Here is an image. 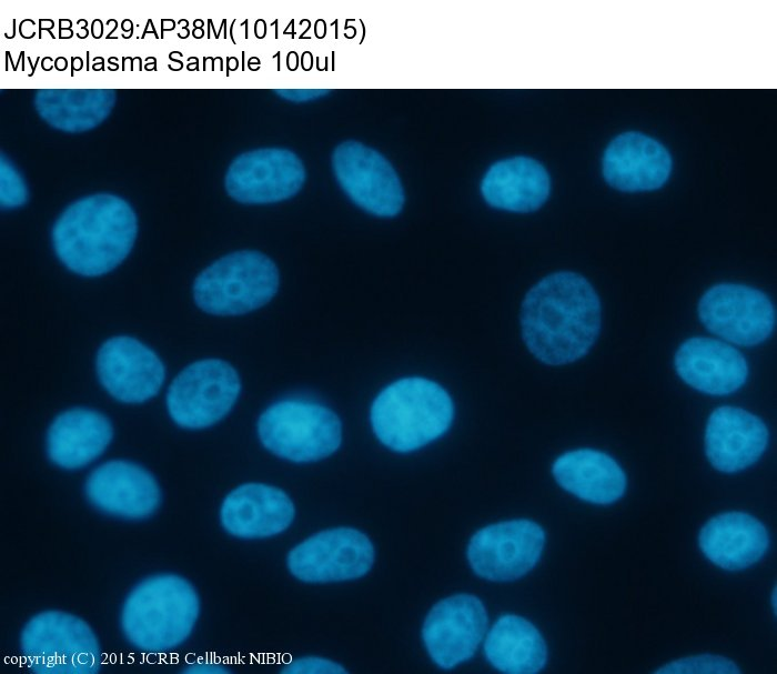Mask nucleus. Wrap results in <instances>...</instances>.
Wrapping results in <instances>:
<instances>
[{"mask_svg": "<svg viewBox=\"0 0 777 674\" xmlns=\"http://www.w3.org/2000/svg\"><path fill=\"white\" fill-rule=\"evenodd\" d=\"M549 188L545 168L526 157L496 162L482 182V193L487 203L514 212L538 209L548 198Z\"/></svg>", "mask_w": 777, "mask_h": 674, "instance_id": "obj_24", "label": "nucleus"}, {"mask_svg": "<svg viewBox=\"0 0 777 674\" xmlns=\"http://www.w3.org/2000/svg\"><path fill=\"white\" fill-rule=\"evenodd\" d=\"M294 514L293 502L282 490L262 483H246L226 495L220 520L231 535L263 539L286 530Z\"/></svg>", "mask_w": 777, "mask_h": 674, "instance_id": "obj_19", "label": "nucleus"}, {"mask_svg": "<svg viewBox=\"0 0 777 674\" xmlns=\"http://www.w3.org/2000/svg\"><path fill=\"white\" fill-rule=\"evenodd\" d=\"M332 168L341 188L363 210L384 218L402 210L401 181L376 150L356 141L342 142L332 153Z\"/></svg>", "mask_w": 777, "mask_h": 674, "instance_id": "obj_11", "label": "nucleus"}, {"mask_svg": "<svg viewBox=\"0 0 777 674\" xmlns=\"http://www.w3.org/2000/svg\"><path fill=\"white\" fill-rule=\"evenodd\" d=\"M703 325L723 340L743 346L760 344L775 326V309L758 289L737 283L709 288L698 302Z\"/></svg>", "mask_w": 777, "mask_h": 674, "instance_id": "obj_9", "label": "nucleus"}, {"mask_svg": "<svg viewBox=\"0 0 777 674\" xmlns=\"http://www.w3.org/2000/svg\"><path fill=\"white\" fill-rule=\"evenodd\" d=\"M768 439L767 426L758 416L724 405L715 409L707 420L705 453L716 470L735 473L757 462Z\"/></svg>", "mask_w": 777, "mask_h": 674, "instance_id": "obj_17", "label": "nucleus"}, {"mask_svg": "<svg viewBox=\"0 0 777 674\" xmlns=\"http://www.w3.org/2000/svg\"><path fill=\"white\" fill-rule=\"evenodd\" d=\"M282 99L305 102L322 98L330 93L327 89H279L274 91Z\"/></svg>", "mask_w": 777, "mask_h": 674, "instance_id": "obj_30", "label": "nucleus"}, {"mask_svg": "<svg viewBox=\"0 0 777 674\" xmlns=\"http://www.w3.org/2000/svg\"><path fill=\"white\" fill-rule=\"evenodd\" d=\"M199 611V596L185 579L154 575L140 582L125 598L121 628L135 648L162 653L189 637Z\"/></svg>", "mask_w": 777, "mask_h": 674, "instance_id": "obj_3", "label": "nucleus"}, {"mask_svg": "<svg viewBox=\"0 0 777 674\" xmlns=\"http://www.w3.org/2000/svg\"><path fill=\"white\" fill-rule=\"evenodd\" d=\"M373 562L372 542L352 527L319 532L297 544L287 555L290 572L307 583L359 579L370 571Z\"/></svg>", "mask_w": 777, "mask_h": 674, "instance_id": "obj_10", "label": "nucleus"}, {"mask_svg": "<svg viewBox=\"0 0 777 674\" xmlns=\"http://www.w3.org/2000/svg\"><path fill=\"white\" fill-rule=\"evenodd\" d=\"M281 673L285 674H344L342 665L323 657L307 656L284 664Z\"/></svg>", "mask_w": 777, "mask_h": 674, "instance_id": "obj_29", "label": "nucleus"}, {"mask_svg": "<svg viewBox=\"0 0 777 674\" xmlns=\"http://www.w3.org/2000/svg\"><path fill=\"white\" fill-rule=\"evenodd\" d=\"M261 443L273 454L307 463L327 457L342 442V424L329 408L311 402L283 400L259 418Z\"/></svg>", "mask_w": 777, "mask_h": 674, "instance_id": "obj_7", "label": "nucleus"}, {"mask_svg": "<svg viewBox=\"0 0 777 674\" xmlns=\"http://www.w3.org/2000/svg\"><path fill=\"white\" fill-rule=\"evenodd\" d=\"M280 276L275 263L254 250L226 254L194 280L196 305L214 315H241L265 305L276 293Z\"/></svg>", "mask_w": 777, "mask_h": 674, "instance_id": "obj_5", "label": "nucleus"}, {"mask_svg": "<svg viewBox=\"0 0 777 674\" xmlns=\"http://www.w3.org/2000/svg\"><path fill=\"white\" fill-rule=\"evenodd\" d=\"M84 491L95 509L127 520L152 515L161 502L154 476L141 465L123 460L95 467L87 479Z\"/></svg>", "mask_w": 777, "mask_h": 674, "instance_id": "obj_16", "label": "nucleus"}, {"mask_svg": "<svg viewBox=\"0 0 777 674\" xmlns=\"http://www.w3.org/2000/svg\"><path fill=\"white\" fill-rule=\"evenodd\" d=\"M137 233L132 207L118 195L99 193L67 207L52 227L51 240L58 259L70 271L99 276L128 256Z\"/></svg>", "mask_w": 777, "mask_h": 674, "instance_id": "obj_2", "label": "nucleus"}, {"mask_svg": "<svg viewBox=\"0 0 777 674\" xmlns=\"http://www.w3.org/2000/svg\"><path fill=\"white\" fill-rule=\"evenodd\" d=\"M545 533L529 520H512L488 525L476 532L467 547L473 571L490 581H513L529 572L538 562Z\"/></svg>", "mask_w": 777, "mask_h": 674, "instance_id": "obj_12", "label": "nucleus"}, {"mask_svg": "<svg viewBox=\"0 0 777 674\" xmlns=\"http://www.w3.org/2000/svg\"><path fill=\"white\" fill-rule=\"evenodd\" d=\"M113 437L109 419L92 409L73 408L59 414L47 433L49 459L65 470L81 469L99 457Z\"/></svg>", "mask_w": 777, "mask_h": 674, "instance_id": "obj_22", "label": "nucleus"}, {"mask_svg": "<svg viewBox=\"0 0 777 674\" xmlns=\"http://www.w3.org/2000/svg\"><path fill=\"white\" fill-rule=\"evenodd\" d=\"M95 369L102 386L124 403L150 400L158 394L165 376L158 354L125 335L110 338L100 346Z\"/></svg>", "mask_w": 777, "mask_h": 674, "instance_id": "obj_15", "label": "nucleus"}, {"mask_svg": "<svg viewBox=\"0 0 777 674\" xmlns=\"http://www.w3.org/2000/svg\"><path fill=\"white\" fill-rule=\"evenodd\" d=\"M20 646L27 666L36 674H95L100 670L95 634L70 613L34 615L21 632Z\"/></svg>", "mask_w": 777, "mask_h": 674, "instance_id": "obj_6", "label": "nucleus"}, {"mask_svg": "<svg viewBox=\"0 0 777 674\" xmlns=\"http://www.w3.org/2000/svg\"><path fill=\"white\" fill-rule=\"evenodd\" d=\"M522 338L529 352L548 365L583 358L601 330V302L581 274L561 271L537 282L521 308Z\"/></svg>", "mask_w": 777, "mask_h": 674, "instance_id": "obj_1", "label": "nucleus"}, {"mask_svg": "<svg viewBox=\"0 0 777 674\" xmlns=\"http://www.w3.org/2000/svg\"><path fill=\"white\" fill-rule=\"evenodd\" d=\"M305 178L304 165L294 152L268 148L238 155L226 171L224 185L238 202L265 204L295 195Z\"/></svg>", "mask_w": 777, "mask_h": 674, "instance_id": "obj_13", "label": "nucleus"}, {"mask_svg": "<svg viewBox=\"0 0 777 674\" xmlns=\"http://www.w3.org/2000/svg\"><path fill=\"white\" fill-rule=\"evenodd\" d=\"M182 672L186 674H224L231 671L219 662L199 658L186 664Z\"/></svg>", "mask_w": 777, "mask_h": 674, "instance_id": "obj_31", "label": "nucleus"}, {"mask_svg": "<svg viewBox=\"0 0 777 674\" xmlns=\"http://www.w3.org/2000/svg\"><path fill=\"white\" fill-rule=\"evenodd\" d=\"M556 482L569 493L594 504H610L625 492L626 475L608 454L579 449L566 452L553 463Z\"/></svg>", "mask_w": 777, "mask_h": 674, "instance_id": "obj_23", "label": "nucleus"}, {"mask_svg": "<svg viewBox=\"0 0 777 674\" xmlns=\"http://www.w3.org/2000/svg\"><path fill=\"white\" fill-rule=\"evenodd\" d=\"M486 626L487 614L480 598L457 594L432 607L422 637L432 660L443 668H452L473 656Z\"/></svg>", "mask_w": 777, "mask_h": 674, "instance_id": "obj_14", "label": "nucleus"}, {"mask_svg": "<svg viewBox=\"0 0 777 674\" xmlns=\"http://www.w3.org/2000/svg\"><path fill=\"white\" fill-rule=\"evenodd\" d=\"M698 544L717 566L738 571L759 561L769 546L764 524L744 512H727L712 517L702 527Z\"/></svg>", "mask_w": 777, "mask_h": 674, "instance_id": "obj_21", "label": "nucleus"}, {"mask_svg": "<svg viewBox=\"0 0 777 674\" xmlns=\"http://www.w3.org/2000/svg\"><path fill=\"white\" fill-rule=\"evenodd\" d=\"M240 391L239 374L230 363L220 359L200 360L172 381L167 393L168 412L181 427H209L232 410Z\"/></svg>", "mask_w": 777, "mask_h": 674, "instance_id": "obj_8", "label": "nucleus"}, {"mask_svg": "<svg viewBox=\"0 0 777 674\" xmlns=\"http://www.w3.org/2000/svg\"><path fill=\"white\" fill-rule=\"evenodd\" d=\"M672 159L664 145L639 133L617 135L603 157V174L612 187L622 191H649L668 179Z\"/></svg>", "mask_w": 777, "mask_h": 674, "instance_id": "obj_20", "label": "nucleus"}, {"mask_svg": "<svg viewBox=\"0 0 777 674\" xmlns=\"http://www.w3.org/2000/svg\"><path fill=\"white\" fill-rule=\"evenodd\" d=\"M657 674H738L740 670L730 660L712 654L684 657L656 670Z\"/></svg>", "mask_w": 777, "mask_h": 674, "instance_id": "obj_27", "label": "nucleus"}, {"mask_svg": "<svg viewBox=\"0 0 777 674\" xmlns=\"http://www.w3.org/2000/svg\"><path fill=\"white\" fill-rule=\"evenodd\" d=\"M771 604H773V607H774V612H776V606H777L776 587L773 590V594H771Z\"/></svg>", "mask_w": 777, "mask_h": 674, "instance_id": "obj_32", "label": "nucleus"}, {"mask_svg": "<svg viewBox=\"0 0 777 674\" xmlns=\"http://www.w3.org/2000/svg\"><path fill=\"white\" fill-rule=\"evenodd\" d=\"M484 653L494 667L507 674L538 673L547 658L539 631L513 614L503 615L494 623L485 637Z\"/></svg>", "mask_w": 777, "mask_h": 674, "instance_id": "obj_25", "label": "nucleus"}, {"mask_svg": "<svg viewBox=\"0 0 777 674\" xmlns=\"http://www.w3.org/2000/svg\"><path fill=\"white\" fill-rule=\"evenodd\" d=\"M448 393L424 378H405L383 389L373 401L371 424L389 449L407 453L442 436L452 423Z\"/></svg>", "mask_w": 777, "mask_h": 674, "instance_id": "obj_4", "label": "nucleus"}, {"mask_svg": "<svg viewBox=\"0 0 777 674\" xmlns=\"http://www.w3.org/2000/svg\"><path fill=\"white\" fill-rule=\"evenodd\" d=\"M0 168L1 208L16 209L23 205L29 195L24 180L3 154L1 155Z\"/></svg>", "mask_w": 777, "mask_h": 674, "instance_id": "obj_28", "label": "nucleus"}, {"mask_svg": "<svg viewBox=\"0 0 777 674\" xmlns=\"http://www.w3.org/2000/svg\"><path fill=\"white\" fill-rule=\"evenodd\" d=\"M674 364L679 378L709 395H727L740 389L748 376L744 355L717 339L694 336L677 349Z\"/></svg>", "mask_w": 777, "mask_h": 674, "instance_id": "obj_18", "label": "nucleus"}, {"mask_svg": "<svg viewBox=\"0 0 777 674\" xmlns=\"http://www.w3.org/2000/svg\"><path fill=\"white\" fill-rule=\"evenodd\" d=\"M115 100L117 92L112 89H40L33 98L40 118L69 133L89 131L101 124Z\"/></svg>", "mask_w": 777, "mask_h": 674, "instance_id": "obj_26", "label": "nucleus"}]
</instances>
